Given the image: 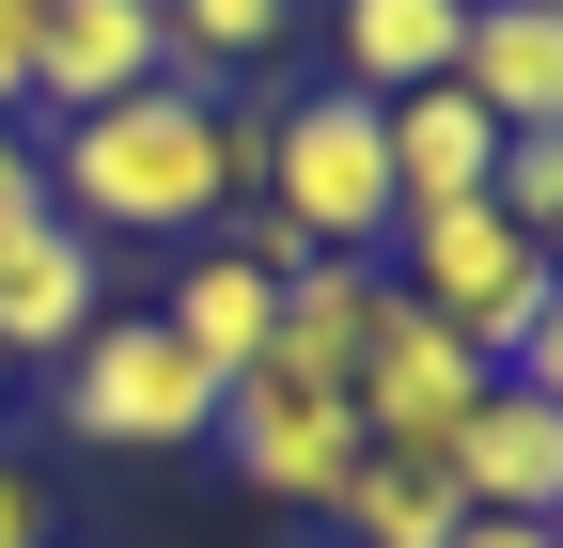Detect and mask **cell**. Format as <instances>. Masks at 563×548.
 Listing matches in <instances>:
<instances>
[{
    "mask_svg": "<svg viewBox=\"0 0 563 548\" xmlns=\"http://www.w3.org/2000/svg\"><path fill=\"white\" fill-rule=\"evenodd\" d=\"M47 220H79L95 251L125 235H220V204H251V110H220L203 79H141L79 125H47Z\"/></svg>",
    "mask_w": 563,
    "mask_h": 548,
    "instance_id": "cell-1",
    "label": "cell"
},
{
    "mask_svg": "<svg viewBox=\"0 0 563 548\" xmlns=\"http://www.w3.org/2000/svg\"><path fill=\"white\" fill-rule=\"evenodd\" d=\"M251 204H282L329 266H361L407 204H391V142H376V95H282V110H251Z\"/></svg>",
    "mask_w": 563,
    "mask_h": 548,
    "instance_id": "cell-2",
    "label": "cell"
},
{
    "mask_svg": "<svg viewBox=\"0 0 563 548\" xmlns=\"http://www.w3.org/2000/svg\"><path fill=\"white\" fill-rule=\"evenodd\" d=\"M391 298H407V314H439L454 346L501 376V361H517V329H532L563 283H548V251L501 220V204L470 188V204H407V220H391Z\"/></svg>",
    "mask_w": 563,
    "mask_h": 548,
    "instance_id": "cell-3",
    "label": "cell"
},
{
    "mask_svg": "<svg viewBox=\"0 0 563 548\" xmlns=\"http://www.w3.org/2000/svg\"><path fill=\"white\" fill-rule=\"evenodd\" d=\"M63 439H95V454H188V439H220V376H203L157 314H95L79 361H63Z\"/></svg>",
    "mask_w": 563,
    "mask_h": 548,
    "instance_id": "cell-4",
    "label": "cell"
},
{
    "mask_svg": "<svg viewBox=\"0 0 563 548\" xmlns=\"http://www.w3.org/2000/svg\"><path fill=\"white\" fill-rule=\"evenodd\" d=\"M220 454H235V486H266V502H313L329 517V486H344V454H361V407L344 392H313V376H235L220 392Z\"/></svg>",
    "mask_w": 563,
    "mask_h": 548,
    "instance_id": "cell-5",
    "label": "cell"
},
{
    "mask_svg": "<svg viewBox=\"0 0 563 548\" xmlns=\"http://www.w3.org/2000/svg\"><path fill=\"white\" fill-rule=\"evenodd\" d=\"M485 407V361L454 346L439 314H376V361H361V439H391V454H454V424Z\"/></svg>",
    "mask_w": 563,
    "mask_h": 548,
    "instance_id": "cell-6",
    "label": "cell"
},
{
    "mask_svg": "<svg viewBox=\"0 0 563 548\" xmlns=\"http://www.w3.org/2000/svg\"><path fill=\"white\" fill-rule=\"evenodd\" d=\"M454 502L470 517H563V407L548 392H517V376H485V407L454 424Z\"/></svg>",
    "mask_w": 563,
    "mask_h": 548,
    "instance_id": "cell-7",
    "label": "cell"
},
{
    "mask_svg": "<svg viewBox=\"0 0 563 548\" xmlns=\"http://www.w3.org/2000/svg\"><path fill=\"white\" fill-rule=\"evenodd\" d=\"M141 79H157V0H47L32 17V110L47 125H79Z\"/></svg>",
    "mask_w": 563,
    "mask_h": 548,
    "instance_id": "cell-8",
    "label": "cell"
},
{
    "mask_svg": "<svg viewBox=\"0 0 563 548\" xmlns=\"http://www.w3.org/2000/svg\"><path fill=\"white\" fill-rule=\"evenodd\" d=\"M95 329V235L79 220H0V361H79Z\"/></svg>",
    "mask_w": 563,
    "mask_h": 548,
    "instance_id": "cell-9",
    "label": "cell"
},
{
    "mask_svg": "<svg viewBox=\"0 0 563 548\" xmlns=\"http://www.w3.org/2000/svg\"><path fill=\"white\" fill-rule=\"evenodd\" d=\"M454 95L501 125V142L563 125V17H532V0H470V32H454Z\"/></svg>",
    "mask_w": 563,
    "mask_h": 548,
    "instance_id": "cell-10",
    "label": "cell"
},
{
    "mask_svg": "<svg viewBox=\"0 0 563 548\" xmlns=\"http://www.w3.org/2000/svg\"><path fill=\"white\" fill-rule=\"evenodd\" d=\"M376 314H391V283H376V266H298V283H282V329H266V376H313V392H344V407H361Z\"/></svg>",
    "mask_w": 563,
    "mask_h": 548,
    "instance_id": "cell-11",
    "label": "cell"
},
{
    "mask_svg": "<svg viewBox=\"0 0 563 548\" xmlns=\"http://www.w3.org/2000/svg\"><path fill=\"white\" fill-rule=\"evenodd\" d=\"M157 329L235 392V376L266 361V329H282V283H266V266H235V251H188V266H173V298H157Z\"/></svg>",
    "mask_w": 563,
    "mask_h": 548,
    "instance_id": "cell-12",
    "label": "cell"
},
{
    "mask_svg": "<svg viewBox=\"0 0 563 548\" xmlns=\"http://www.w3.org/2000/svg\"><path fill=\"white\" fill-rule=\"evenodd\" d=\"M329 517H344V548H454V470L439 454H391V439H361L344 454V486H329Z\"/></svg>",
    "mask_w": 563,
    "mask_h": 548,
    "instance_id": "cell-13",
    "label": "cell"
},
{
    "mask_svg": "<svg viewBox=\"0 0 563 548\" xmlns=\"http://www.w3.org/2000/svg\"><path fill=\"white\" fill-rule=\"evenodd\" d=\"M376 142H391V204H470V188H485V157H501V125H485L454 79H422V95H391V110H376Z\"/></svg>",
    "mask_w": 563,
    "mask_h": 548,
    "instance_id": "cell-14",
    "label": "cell"
},
{
    "mask_svg": "<svg viewBox=\"0 0 563 548\" xmlns=\"http://www.w3.org/2000/svg\"><path fill=\"white\" fill-rule=\"evenodd\" d=\"M454 32H470V0H344V95H422V79H454Z\"/></svg>",
    "mask_w": 563,
    "mask_h": 548,
    "instance_id": "cell-15",
    "label": "cell"
},
{
    "mask_svg": "<svg viewBox=\"0 0 563 548\" xmlns=\"http://www.w3.org/2000/svg\"><path fill=\"white\" fill-rule=\"evenodd\" d=\"M282 32H298V0H157V79H203V95H220L235 63H266Z\"/></svg>",
    "mask_w": 563,
    "mask_h": 548,
    "instance_id": "cell-16",
    "label": "cell"
},
{
    "mask_svg": "<svg viewBox=\"0 0 563 548\" xmlns=\"http://www.w3.org/2000/svg\"><path fill=\"white\" fill-rule=\"evenodd\" d=\"M485 204H501L517 235H548V220H563V125H532V142L485 157Z\"/></svg>",
    "mask_w": 563,
    "mask_h": 548,
    "instance_id": "cell-17",
    "label": "cell"
},
{
    "mask_svg": "<svg viewBox=\"0 0 563 548\" xmlns=\"http://www.w3.org/2000/svg\"><path fill=\"white\" fill-rule=\"evenodd\" d=\"M220 251H235V266H266V283H298V266H329V251H313L298 220H282V204H220Z\"/></svg>",
    "mask_w": 563,
    "mask_h": 548,
    "instance_id": "cell-18",
    "label": "cell"
},
{
    "mask_svg": "<svg viewBox=\"0 0 563 548\" xmlns=\"http://www.w3.org/2000/svg\"><path fill=\"white\" fill-rule=\"evenodd\" d=\"M0 548H63V533H47V486H32V454H0Z\"/></svg>",
    "mask_w": 563,
    "mask_h": 548,
    "instance_id": "cell-19",
    "label": "cell"
},
{
    "mask_svg": "<svg viewBox=\"0 0 563 548\" xmlns=\"http://www.w3.org/2000/svg\"><path fill=\"white\" fill-rule=\"evenodd\" d=\"M501 376H517V392H548V407H563V298H548V314H532V329H517V361H501Z\"/></svg>",
    "mask_w": 563,
    "mask_h": 548,
    "instance_id": "cell-20",
    "label": "cell"
},
{
    "mask_svg": "<svg viewBox=\"0 0 563 548\" xmlns=\"http://www.w3.org/2000/svg\"><path fill=\"white\" fill-rule=\"evenodd\" d=\"M32 17H47V0H0V110H16V125H32Z\"/></svg>",
    "mask_w": 563,
    "mask_h": 548,
    "instance_id": "cell-21",
    "label": "cell"
},
{
    "mask_svg": "<svg viewBox=\"0 0 563 548\" xmlns=\"http://www.w3.org/2000/svg\"><path fill=\"white\" fill-rule=\"evenodd\" d=\"M32 204H47V157H32V125L0 110V220H32Z\"/></svg>",
    "mask_w": 563,
    "mask_h": 548,
    "instance_id": "cell-22",
    "label": "cell"
},
{
    "mask_svg": "<svg viewBox=\"0 0 563 548\" xmlns=\"http://www.w3.org/2000/svg\"><path fill=\"white\" fill-rule=\"evenodd\" d=\"M563 517H454V548H548Z\"/></svg>",
    "mask_w": 563,
    "mask_h": 548,
    "instance_id": "cell-23",
    "label": "cell"
},
{
    "mask_svg": "<svg viewBox=\"0 0 563 548\" xmlns=\"http://www.w3.org/2000/svg\"><path fill=\"white\" fill-rule=\"evenodd\" d=\"M532 251H548V283H563V220H548V235H532Z\"/></svg>",
    "mask_w": 563,
    "mask_h": 548,
    "instance_id": "cell-24",
    "label": "cell"
},
{
    "mask_svg": "<svg viewBox=\"0 0 563 548\" xmlns=\"http://www.w3.org/2000/svg\"><path fill=\"white\" fill-rule=\"evenodd\" d=\"M532 17H563V0H532Z\"/></svg>",
    "mask_w": 563,
    "mask_h": 548,
    "instance_id": "cell-25",
    "label": "cell"
},
{
    "mask_svg": "<svg viewBox=\"0 0 563 548\" xmlns=\"http://www.w3.org/2000/svg\"><path fill=\"white\" fill-rule=\"evenodd\" d=\"M548 548H563V533H548Z\"/></svg>",
    "mask_w": 563,
    "mask_h": 548,
    "instance_id": "cell-26",
    "label": "cell"
}]
</instances>
